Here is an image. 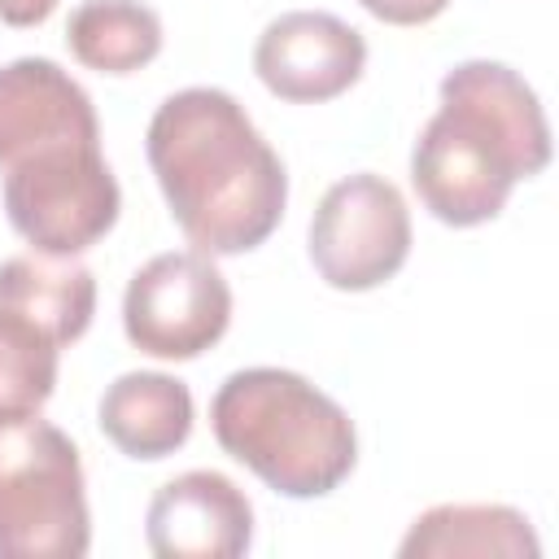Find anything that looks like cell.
<instances>
[{"instance_id": "6da1fadb", "label": "cell", "mask_w": 559, "mask_h": 559, "mask_svg": "<svg viewBox=\"0 0 559 559\" xmlns=\"http://www.w3.org/2000/svg\"><path fill=\"white\" fill-rule=\"evenodd\" d=\"M148 166L170 218L210 258L258 249L284 218V162L223 87H183L157 105Z\"/></svg>"}, {"instance_id": "7a4b0ae2", "label": "cell", "mask_w": 559, "mask_h": 559, "mask_svg": "<svg viewBox=\"0 0 559 559\" xmlns=\"http://www.w3.org/2000/svg\"><path fill=\"white\" fill-rule=\"evenodd\" d=\"M550 162V127L537 92L502 61H459L441 79V109L411 148V183L424 210L450 227L498 218L511 188Z\"/></svg>"}, {"instance_id": "3957f363", "label": "cell", "mask_w": 559, "mask_h": 559, "mask_svg": "<svg viewBox=\"0 0 559 559\" xmlns=\"http://www.w3.org/2000/svg\"><path fill=\"white\" fill-rule=\"evenodd\" d=\"M210 428L236 463L284 498L332 493L358 459L349 415L284 367L231 371L210 402Z\"/></svg>"}, {"instance_id": "277c9868", "label": "cell", "mask_w": 559, "mask_h": 559, "mask_svg": "<svg viewBox=\"0 0 559 559\" xmlns=\"http://www.w3.org/2000/svg\"><path fill=\"white\" fill-rule=\"evenodd\" d=\"M87 546L79 445L39 411L0 415V559H79Z\"/></svg>"}, {"instance_id": "5b68a950", "label": "cell", "mask_w": 559, "mask_h": 559, "mask_svg": "<svg viewBox=\"0 0 559 559\" xmlns=\"http://www.w3.org/2000/svg\"><path fill=\"white\" fill-rule=\"evenodd\" d=\"M122 192L100 140H66L4 166V214L13 231L52 258H74L109 236Z\"/></svg>"}, {"instance_id": "8992f818", "label": "cell", "mask_w": 559, "mask_h": 559, "mask_svg": "<svg viewBox=\"0 0 559 559\" xmlns=\"http://www.w3.org/2000/svg\"><path fill=\"white\" fill-rule=\"evenodd\" d=\"M231 323V288L201 249L148 258L122 293L127 341L153 358H197L223 341Z\"/></svg>"}, {"instance_id": "52a82bcc", "label": "cell", "mask_w": 559, "mask_h": 559, "mask_svg": "<svg viewBox=\"0 0 559 559\" xmlns=\"http://www.w3.org/2000/svg\"><path fill=\"white\" fill-rule=\"evenodd\" d=\"M411 253V210L384 175L332 183L310 218V262L341 293L380 288Z\"/></svg>"}, {"instance_id": "ba28073f", "label": "cell", "mask_w": 559, "mask_h": 559, "mask_svg": "<svg viewBox=\"0 0 559 559\" xmlns=\"http://www.w3.org/2000/svg\"><path fill=\"white\" fill-rule=\"evenodd\" d=\"M367 66V39L323 9H293L266 22L253 48V70L271 96L293 105H319L358 83Z\"/></svg>"}, {"instance_id": "9c48e42d", "label": "cell", "mask_w": 559, "mask_h": 559, "mask_svg": "<svg viewBox=\"0 0 559 559\" xmlns=\"http://www.w3.org/2000/svg\"><path fill=\"white\" fill-rule=\"evenodd\" d=\"M144 542L157 559H240L253 542V507L231 476L192 467L153 493Z\"/></svg>"}, {"instance_id": "30bf717a", "label": "cell", "mask_w": 559, "mask_h": 559, "mask_svg": "<svg viewBox=\"0 0 559 559\" xmlns=\"http://www.w3.org/2000/svg\"><path fill=\"white\" fill-rule=\"evenodd\" d=\"M66 140H100L92 96L48 57L0 66V170Z\"/></svg>"}, {"instance_id": "8fae6325", "label": "cell", "mask_w": 559, "mask_h": 559, "mask_svg": "<svg viewBox=\"0 0 559 559\" xmlns=\"http://www.w3.org/2000/svg\"><path fill=\"white\" fill-rule=\"evenodd\" d=\"M96 424L127 459H166L192 432V393L166 371H127L105 389Z\"/></svg>"}, {"instance_id": "7c38bea8", "label": "cell", "mask_w": 559, "mask_h": 559, "mask_svg": "<svg viewBox=\"0 0 559 559\" xmlns=\"http://www.w3.org/2000/svg\"><path fill=\"white\" fill-rule=\"evenodd\" d=\"M537 537L524 511L502 502L428 507L402 537V559H537Z\"/></svg>"}, {"instance_id": "4fadbf2b", "label": "cell", "mask_w": 559, "mask_h": 559, "mask_svg": "<svg viewBox=\"0 0 559 559\" xmlns=\"http://www.w3.org/2000/svg\"><path fill=\"white\" fill-rule=\"evenodd\" d=\"M0 310H13L44 328L57 345H70L96 314V280L74 258L17 253L0 262Z\"/></svg>"}, {"instance_id": "5bb4252c", "label": "cell", "mask_w": 559, "mask_h": 559, "mask_svg": "<svg viewBox=\"0 0 559 559\" xmlns=\"http://www.w3.org/2000/svg\"><path fill=\"white\" fill-rule=\"evenodd\" d=\"M70 52L100 74H131L162 52V17L144 0H83L66 26Z\"/></svg>"}, {"instance_id": "9a60e30c", "label": "cell", "mask_w": 559, "mask_h": 559, "mask_svg": "<svg viewBox=\"0 0 559 559\" xmlns=\"http://www.w3.org/2000/svg\"><path fill=\"white\" fill-rule=\"evenodd\" d=\"M61 345L31 319L0 310V415H35L57 389Z\"/></svg>"}, {"instance_id": "2e32d148", "label": "cell", "mask_w": 559, "mask_h": 559, "mask_svg": "<svg viewBox=\"0 0 559 559\" xmlns=\"http://www.w3.org/2000/svg\"><path fill=\"white\" fill-rule=\"evenodd\" d=\"M358 4H362L371 17L389 22V26H424V22L441 17L450 0H358Z\"/></svg>"}, {"instance_id": "e0dca14e", "label": "cell", "mask_w": 559, "mask_h": 559, "mask_svg": "<svg viewBox=\"0 0 559 559\" xmlns=\"http://www.w3.org/2000/svg\"><path fill=\"white\" fill-rule=\"evenodd\" d=\"M52 9H57V0H0V22H9V26H39V22H48Z\"/></svg>"}]
</instances>
